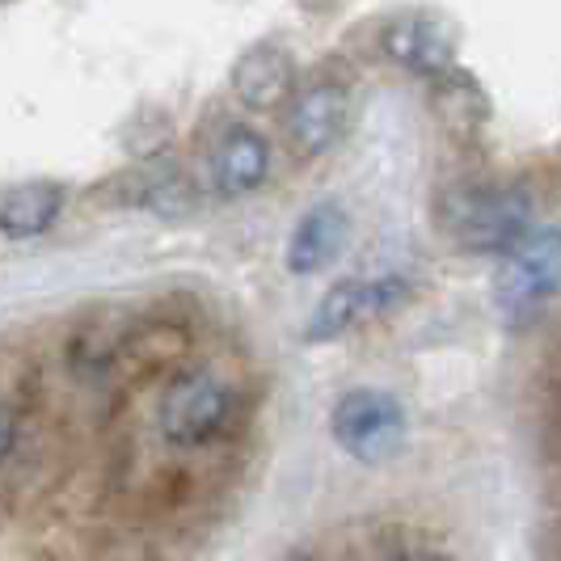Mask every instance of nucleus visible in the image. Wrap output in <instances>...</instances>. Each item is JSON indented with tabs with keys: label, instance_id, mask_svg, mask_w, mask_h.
<instances>
[{
	"label": "nucleus",
	"instance_id": "obj_9",
	"mask_svg": "<svg viewBox=\"0 0 561 561\" xmlns=\"http://www.w3.org/2000/svg\"><path fill=\"white\" fill-rule=\"evenodd\" d=\"M346 241H351V216L337 198H325L296 220L283 262H287L291 275H317V271H325L330 262L342 257Z\"/></svg>",
	"mask_w": 561,
	"mask_h": 561
},
{
	"label": "nucleus",
	"instance_id": "obj_7",
	"mask_svg": "<svg viewBox=\"0 0 561 561\" xmlns=\"http://www.w3.org/2000/svg\"><path fill=\"white\" fill-rule=\"evenodd\" d=\"M346 123H351V89L337 77H317L300 93H291L287 144L300 161H312L342 140Z\"/></svg>",
	"mask_w": 561,
	"mask_h": 561
},
{
	"label": "nucleus",
	"instance_id": "obj_8",
	"mask_svg": "<svg viewBox=\"0 0 561 561\" xmlns=\"http://www.w3.org/2000/svg\"><path fill=\"white\" fill-rule=\"evenodd\" d=\"M380 47L393 64H401L405 72H419L426 81L456 68V34L435 13H419V9L397 13L393 22L380 30Z\"/></svg>",
	"mask_w": 561,
	"mask_h": 561
},
{
	"label": "nucleus",
	"instance_id": "obj_2",
	"mask_svg": "<svg viewBox=\"0 0 561 561\" xmlns=\"http://www.w3.org/2000/svg\"><path fill=\"white\" fill-rule=\"evenodd\" d=\"M330 435L359 465H389L405 448L410 419L389 389H351L334 401Z\"/></svg>",
	"mask_w": 561,
	"mask_h": 561
},
{
	"label": "nucleus",
	"instance_id": "obj_16",
	"mask_svg": "<svg viewBox=\"0 0 561 561\" xmlns=\"http://www.w3.org/2000/svg\"><path fill=\"white\" fill-rule=\"evenodd\" d=\"M393 561H444V558H431V553H405V558H393Z\"/></svg>",
	"mask_w": 561,
	"mask_h": 561
},
{
	"label": "nucleus",
	"instance_id": "obj_3",
	"mask_svg": "<svg viewBox=\"0 0 561 561\" xmlns=\"http://www.w3.org/2000/svg\"><path fill=\"white\" fill-rule=\"evenodd\" d=\"M558 262L561 245L553 228L533 232L524 245L506 253L499 279H494V309L503 317V325L524 330L549 309V300L558 296Z\"/></svg>",
	"mask_w": 561,
	"mask_h": 561
},
{
	"label": "nucleus",
	"instance_id": "obj_11",
	"mask_svg": "<svg viewBox=\"0 0 561 561\" xmlns=\"http://www.w3.org/2000/svg\"><path fill=\"white\" fill-rule=\"evenodd\" d=\"M232 89L250 111H279L296 93V64L279 43H253L232 68Z\"/></svg>",
	"mask_w": 561,
	"mask_h": 561
},
{
	"label": "nucleus",
	"instance_id": "obj_1",
	"mask_svg": "<svg viewBox=\"0 0 561 561\" xmlns=\"http://www.w3.org/2000/svg\"><path fill=\"white\" fill-rule=\"evenodd\" d=\"M439 232L456 250L469 253H511L524 245L536 228V203L519 186L499 182H456L435 203Z\"/></svg>",
	"mask_w": 561,
	"mask_h": 561
},
{
	"label": "nucleus",
	"instance_id": "obj_13",
	"mask_svg": "<svg viewBox=\"0 0 561 561\" xmlns=\"http://www.w3.org/2000/svg\"><path fill=\"white\" fill-rule=\"evenodd\" d=\"M435 111H439V118L448 123L456 136H473L481 123L490 118V102H485L481 84L469 72L451 68L444 77H435Z\"/></svg>",
	"mask_w": 561,
	"mask_h": 561
},
{
	"label": "nucleus",
	"instance_id": "obj_14",
	"mask_svg": "<svg viewBox=\"0 0 561 561\" xmlns=\"http://www.w3.org/2000/svg\"><path fill=\"white\" fill-rule=\"evenodd\" d=\"M173 140V123H169L165 111H157V106H144L131 123H127V131H123V144H127V152L136 157V161H161V152L169 148Z\"/></svg>",
	"mask_w": 561,
	"mask_h": 561
},
{
	"label": "nucleus",
	"instance_id": "obj_6",
	"mask_svg": "<svg viewBox=\"0 0 561 561\" xmlns=\"http://www.w3.org/2000/svg\"><path fill=\"white\" fill-rule=\"evenodd\" d=\"M93 195L111 207H136V211H152V216H186V211H195L198 186L169 161H140V165L118 169Z\"/></svg>",
	"mask_w": 561,
	"mask_h": 561
},
{
	"label": "nucleus",
	"instance_id": "obj_4",
	"mask_svg": "<svg viewBox=\"0 0 561 561\" xmlns=\"http://www.w3.org/2000/svg\"><path fill=\"white\" fill-rule=\"evenodd\" d=\"M228 414H232V389L211 371H191L173 380L161 401V435L178 448H195L225 431Z\"/></svg>",
	"mask_w": 561,
	"mask_h": 561
},
{
	"label": "nucleus",
	"instance_id": "obj_12",
	"mask_svg": "<svg viewBox=\"0 0 561 561\" xmlns=\"http://www.w3.org/2000/svg\"><path fill=\"white\" fill-rule=\"evenodd\" d=\"M64 198L68 191L51 178H30V182L4 186L0 191V237H9V241L43 237L59 220Z\"/></svg>",
	"mask_w": 561,
	"mask_h": 561
},
{
	"label": "nucleus",
	"instance_id": "obj_15",
	"mask_svg": "<svg viewBox=\"0 0 561 561\" xmlns=\"http://www.w3.org/2000/svg\"><path fill=\"white\" fill-rule=\"evenodd\" d=\"M13 444H18V414L9 405H0V460L13 451Z\"/></svg>",
	"mask_w": 561,
	"mask_h": 561
},
{
	"label": "nucleus",
	"instance_id": "obj_5",
	"mask_svg": "<svg viewBox=\"0 0 561 561\" xmlns=\"http://www.w3.org/2000/svg\"><path fill=\"white\" fill-rule=\"evenodd\" d=\"M405 296H410V283L397 279V275L337 279L334 287L317 300L305 337H309V342H330V337H342L346 330L364 325V321H371V317L397 309Z\"/></svg>",
	"mask_w": 561,
	"mask_h": 561
},
{
	"label": "nucleus",
	"instance_id": "obj_10",
	"mask_svg": "<svg viewBox=\"0 0 561 561\" xmlns=\"http://www.w3.org/2000/svg\"><path fill=\"white\" fill-rule=\"evenodd\" d=\"M211 186L225 198L253 195L271 173V148L253 127H225L220 140L211 144Z\"/></svg>",
	"mask_w": 561,
	"mask_h": 561
}]
</instances>
